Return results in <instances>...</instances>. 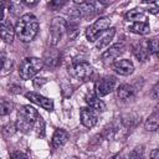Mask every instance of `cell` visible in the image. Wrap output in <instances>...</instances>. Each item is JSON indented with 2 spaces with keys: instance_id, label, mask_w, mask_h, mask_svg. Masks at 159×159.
<instances>
[{
  "instance_id": "1",
  "label": "cell",
  "mask_w": 159,
  "mask_h": 159,
  "mask_svg": "<svg viewBox=\"0 0 159 159\" xmlns=\"http://www.w3.org/2000/svg\"><path fill=\"white\" fill-rule=\"evenodd\" d=\"M39 32V21L35 15L25 14L17 21L15 27V34L22 42H30L35 39Z\"/></svg>"
},
{
  "instance_id": "2",
  "label": "cell",
  "mask_w": 159,
  "mask_h": 159,
  "mask_svg": "<svg viewBox=\"0 0 159 159\" xmlns=\"http://www.w3.org/2000/svg\"><path fill=\"white\" fill-rule=\"evenodd\" d=\"M39 112L31 106H22L17 111V120H16V129L21 130L22 133H27L32 127L36 124L39 119Z\"/></svg>"
},
{
  "instance_id": "3",
  "label": "cell",
  "mask_w": 159,
  "mask_h": 159,
  "mask_svg": "<svg viewBox=\"0 0 159 159\" xmlns=\"http://www.w3.org/2000/svg\"><path fill=\"white\" fill-rule=\"evenodd\" d=\"M43 67L42 60L37 57H26L19 66V75L22 80H31Z\"/></svg>"
},
{
  "instance_id": "4",
  "label": "cell",
  "mask_w": 159,
  "mask_h": 159,
  "mask_svg": "<svg viewBox=\"0 0 159 159\" xmlns=\"http://www.w3.org/2000/svg\"><path fill=\"white\" fill-rule=\"evenodd\" d=\"M109 25H111L109 17H99L91 26L87 27V30H86L87 40L91 41V42L98 40L99 35H102L107 29H109Z\"/></svg>"
},
{
  "instance_id": "5",
  "label": "cell",
  "mask_w": 159,
  "mask_h": 159,
  "mask_svg": "<svg viewBox=\"0 0 159 159\" xmlns=\"http://www.w3.org/2000/svg\"><path fill=\"white\" fill-rule=\"evenodd\" d=\"M117 80L113 76H106L99 78L96 83H94V89H96V96L97 97H103L107 96L108 93H111L114 87H116Z\"/></svg>"
},
{
  "instance_id": "6",
  "label": "cell",
  "mask_w": 159,
  "mask_h": 159,
  "mask_svg": "<svg viewBox=\"0 0 159 159\" xmlns=\"http://www.w3.org/2000/svg\"><path fill=\"white\" fill-rule=\"evenodd\" d=\"M66 32V21L62 17H53L51 21V26H50V35H51V42L53 46H56L58 43V41L61 40L62 35Z\"/></svg>"
},
{
  "instance_id": "7",
  "label": "cell",
  "mask_w": 159,
  "mask_h": 159,
  "mask_svg": "<svg viewBox=\"0 0 159 159\" xmlns=\"http://www.w3.org/2000/svg\"><path fill=\"white\" fill-rule=\"evenodd\" d=\"M25 96H26V98L30 99L32 103H35V104L42 107L43 109L50 111V112L53 111V101H52V99H50V98H47V97H43V96H41L40 93H36V92H27Z\"/></svg>"
},
{
  "instance_id": "8",
  "label": "cell",
  "mask_w": 159,
  "mask_h": 159,
  "mask_svg": "<svg viewBox=\"0 0 159 159\" xmlns=\"http://www.w3.org/2000/svg\"><path fill=\"white\" fill-rule=\"evenodd\" d=\"M72 71L75 73V76L82 81H87L91 75H92V67L89 63L87 62H77L73 65Z\"/></svg>"
},
{
  "instance_id": "9",
  "label": "cell",
  "mask_w": 159,
  "mask_h": 159,
  "mask_svg": "<svg viewBox=\"0 0 159 159\" xmlns=\"http://www.w3.org/2000/svg\"><path fill=\"white\" fill-rule=\"evenodd\" d=\"M98 120L97 113L96 111H93L92 108H82L81 109V123L87 127V128H92L96 125Z\"/></svg>"
},
{
  "instance_id": "10",
  "label": "cell",
  "mask_w": 159,
  "mask_h": 159,
  "mask_svg": "<svg viewBox=\"0 0 159 159\" xmlns=\"http://www.w3.org/2000/svg\"><path fill=\"white\" fill-rule=\"evenodd\" d=\"M15 36V29L10 21H2L0 22V37L6 43H12Z\"/></svg>"
},
{
  "instance_id": "11",
  "label": "cell",
  "mask_w": 159,
  "mask_h": 159,
  "mask_svg": "<svg viewBox=\"0 0 159 159\" xmlns=\"http://www.w3.org/2000/svg\"><path fill=\"white\" fill-rule=\"evenodd\" d=\"M113 70L122 76H128V75L133 73L134 65L130 60H118L113 63Z\"/></svg>"
},
{
  "instance_id": "12",
  "label": "cell",
  "mask_w": 159,
  "mask_h": 159,
  "mask_svg": "<svg viewBox=\"0 0 159 159\" xmlns=\"http://www.w3.org/2000/svg\"><path fill=\"white\" fill-rule=\"evenodd\" d=\"M123 50H124V45L122 42H118L116 45H113L112 47H109L103 55H102V60L104 62H109V61H113L116 60L120 53H123Z\"/></svg>"
},
{
  "instance_id": "13",
  "label": "cell",
  "mask_w": 159,
  "mask_h": 159,
  "mask_svg": "<svg viewBox=\"0 0 159 159\" xmlns=\"http://www.w3.org/2000/svg\"><path fill=\"white\" fill-rule=\"evenodd\" d=\"M68 140V133L65 130V129H56L53 135H52V139H51V145L53 149H57L60 147H62L63 144H66V142Z\"/></svg>"
},
{
  "instance_id": "14",
  "label": "cell",
  "mask_w": 159,
  "mask_h": 159,
  "mask_svg": "<svg viewBox=\"0 0 159 159\" xmlns=\"http://www.w3.org/2000/svg\"><path fill=\"white\" fill-rule=\"evenodd\" d=\"M60 58H61V53L57 50H55V48H50L45 53V57H43L42 62H45V65L47 67L53 68V67H56L60 63Z\"/></svg>"
},
{
  "instance_id": "15",
  "label": "cell",
  "mask_w": 159,
  "mask_h": 159,
  "mask_svg": "<svg viewBox=\"0 0 159 159\" xmlns=\"http://www.w3.org/2000/svg\"><path fill=\"white\" fill-rule=\"evenodd\" d=\"M86 103L89 106V108H92L93 111L97 112H104L106 111V104L102 99H99V97H97L93 93H89L86 96Z\"/></svg>"
},
{
  "instance_id": "16",
  "label": "cell",
  "mask_w": 159,
  "mask_h": 159,
  "mask_svg": "<svg viewBox=\"0 0 159 159\" xmlns=\"http://www.w3.org/2000/svg\"><path fill=\"white\" fill-rule=\"evenodd\" d=\"M114 34H116V29H114V27H109V29H107V30L102 34V36L99 37V40L97 41L96 47H97L98 50H102V48H104L106 46H108L109 42L113 40Z\"/></svg>"
},
{
  "instance_id": "17",
  "label": "cell",
  "mask_w": 159,
  "mask_h": 159,
  "mask_svg": "<svg viewBox=\"0 0 159 159\" xmlns=\"http://www.w3.org/2000/svg\"><path fill=\"white\" fill-rule=\"evenodd\" d=\"M117 96L122 101H129L135 96V89L130 84H122L117 89Z\"/></svg>"
},
{
  "instance_id": "18",
  "label": "cell",
  "mask_w": 159,
  "mask_h": 159,
  "mask_svg": "<svg viewBox=\"0 0 159 159\" xmlns=\"http://www.w3.org/2000/svg\"><path fill=\"white\" fill-rule=\"evenodd\" d=\"M76 5H78V9H80V11H81L82 17H84V19H91V17L94 16L96 9H94V6H93L92 2H87V1H80V2H77V1H76Z\"/></svg>"
},
{
  "instance_id": "19",
  "label": "cell",
  "mask_w": 159,
  "mask_h": 159,
  "mask_svg": "<svg viewBox=\"0 0 159 159\" xmlns=\"http://www.w3.org/2000/svg\"><path fill=\"white\" fill-rule=\"evenodd\" d=\"M133 53L138 58V61H145L148 58V48L144 42H137L133 45Z\"/></svg>"
},
{
  "instance_id": "20",
  "label": "cell",
  "mask_w": 159,
  "mask_h": 159,
  "mask_svg": "<svg viewBox=\"0 0 159 159\" xmlns=\"http://www.w3.org/2000/svg\"><path fill=\"white\" fill-rule=\"evenodd\" d=\"M125 19L128 21H133V22H145L147 16H145V14H144L143 10H140V9H133L129 12H127Z\"/></svg>"
},
{
  "instance_id": "21",
  "label": "cell",
  "mask_w": 159,
  "mask_h": 159,
  "mask_svg": "<svg viewBox=\"0 0 159 159\" xmlns=\"http://www.w3.org/2000/svg\"><path fill=\"white\" fill-rule=\"evenodd\" d=\"M129 31L138 35H147L150 31V26L148 22H133L129 26Z\"/></svg>"
},
{
  "instance_id": "22",
  "label": "cell",
  "mask_w": 159,
  "mask_h": 159,
  "mask_svg": "<svg viewBox=\"0 0 159 159\" xmlns=\"http://www.w3.org/2000/svg\"><path fill=\"white\" fill-rule=\"evenodd\" d=\"M158 124H159V117H158V112H157V111H154V112H153V113L149 116V118L145 120L144 127H145V129H147V130L154 132V130H157V129H158Z\"/></svg>"
},
{
  "instance_id": "23",
  "label": "cell",
  "mask_w": 159,
  "mask_h": 159,
  "mask_svg": "<svg viewBox=\"0 0 159 159\" xmlns=\"http://www.w3.org/2000/svg\"><path fill=\"white\" fill-rule=\"evenodd\" d=\"M78 29H80V26H78V22L77 21H71L70 20V22L66 24V32H67L70 40H73V39L77 37V35L80 32Z\"/></svg>"
},
{
  "instance_id": "24",
  "label": "cell",
  "mask_w": 159,
  "mask_h": 159,
  "mask_svg": "<svg viewBox=\"0 0 159 159\" xmlns=\"http://www.w3.org/2000/svg\"><path fill=\"white\" fill-rule=\"evenodd\" d=\"M14 109V103L9 99L0 98V116H9Z\"/></svg>"
},
{
  "instance_id": "25",
  "label": "cell",
  "mask_w": 159,
  "mask_h": 159,
  "mask_svg": "<svg viewBox=\"0 0 159 159\" xmlns=\"http://www.w3.org/2000/svg\"><path fill=\"white\" fill-rule=\"evenodd\" d=\"M15 130H16V125H15L14 123H7V124H5V125L2 127L1 133H2V137L9 138V137H11V135L15 133Z\"/></svg>"
},
{
  "instance_id": "26",
  "label": "cell",
  "mask_w": 159,
  "mask_h": 159,
  "mask_svg": "<svg viewBox=\"0 0 159 159\" xmlns=\"http://www.w3.org/2000/svg\"><path fill=\"white\" fill-rule=\"evenodd\" d=\"M147 48L149 53H158V39H152L147 42Z\"/></svg>"
},
{
  "instance_id": "27",
  "label": "cell",
  "mask_w": 159,
  "mask_h": 159,
  "mask_svg": "<svg viewBox=\"0 0 159 159\" xmlns=\"http://www.w3.org/2000/svg\"><path fill=\"white\" fill-rule=\"evenodd\" d=\"M142 155H143V148H142V147H138V148L133 149V150L127 155L125 159H140Z\"/></svg>"
},
{
  "instance_id": "28",
  "label": "cell",
  "mask_w": 159,
  "mask_h": 159,
  "mask_svg": "<svg viewBox=\"0 0 159 159\" xmlns=\"http://www.w3.org/2000/svg\"><path fill=\"white\" fill-rule=\"evenodd\" d=\"M66 4V1H50L48 4H47V6L52 10V11H55V10H58V9H61L63 5Z\"/></svg>"
},
{
  "instance_id": "29",
  "label": "cell",
  "mask_w": 159,
  "mask_h": 159,
  "mask_svg": "<svg viewBox=\"0 0 159 159\" xmlns=\"http://www.w3.org/2000/svg\"><path fill=\"white\" fill-rule=\"evenodd\" d=\"M37 135H41V137H43V134H45V123H43V120H42V118L41 117H39V119H37Z\"/></svg>"
},
{
  "instance_id": "30",
  "label": "cell",
  "mask_w": 159,
  "mask_h": 159,
  "mask_svg": "<svg viewBox=\"0 0 159 159\" xmlns=\"http://www.w3.org/2000/svg\"><path fill=\"white\" fill-rule=\"evenodd\" d=\"M10 159H29V157L22 152H12L10 154Z\"/></svg>"
},
{
  "instance_id": "31",
  "label": "cell",
  "mask_w": 159,
  "mask_h": 159,
  "mask_svg": "<svg viewBox=\"0 0 159 159\" xmlns=\"http://www.w3.org/2000/svg\"><path fill=\"white\" fill-rule=\"evenodd\" d=\"M150 159H159V150L158 149H153L150 152Z\"/></svg>"
},
{
  "instance_id": "32",
  "label": "cell",
  "mask_w": 159,
  "mask_h": 159,
  "mask_svg": "<svg viewBox=\"0 0 159 159\" xmlns=\"http://www.w3.org/2000/svg\"><path fill=\"white\" fill-rule=\"evenodd\" d=\"M4 6H5V2L0 1V21H1L2 17H4Z\"/></svg>"
},
{
  "instance_id": "33",
  "label": "cell",
  "mask_w": 159,
  "mask_h": 159,
  "mask_svg": "<svg viewBox=\"0 0 159 159\" xmlns=\"http://www.w3.org/2000/svg\"><path fill=\"white\" fill-rule=\"evenodd\" d=\"M24 4L27 6H35L37 4V1H24Z\"/></svg>"
},
{
  "instance_id": "34",
  "label": "cell",
  "mask_w": 159,
  "mask_h": 159,
  "mask_svg": "<svg viewBox=\"0 0 159 159\" xmlns=\"http://www.w3.org/2000/svg\"><path fill=\"white\" fill-rule=\"evenodd\" d=\"M157 92H158V84H155V87L153 88V97L157 99L158 98V94H157Z\"/></svg>"
},
{
  "instance_id": "35",
  "label": "cell",
  "mask_w": 159,
  "mask_h": 159,
  "mask_svg": "<svg viewBox=\"0 0 159 159\" xmlns=\"http://www.w3.org/2000/svg\"><path fill=\"white\" fill-rule=\"evenodd\" d=\"M109 159H122V157H120V154H116V155H113V157H111Z\"/></svg>"
},
{
  "instance_id": "36",
  "label": "cell",
  "mask_w": 159,
  "mask_h": 159,
  "mask_svg": "<svg viewBox=\"0 0 159 159\" xmlns=\"http://www.w3.org/2000/svg\"><path fill=\"white\" fill-rule=\"evenodd\" d=\"M88 159H99V158H97V157H91V158H88Z\"/></svg>"
},
{
  "instance_id": "37",
  "label": "cell",
  "mask_w": 159,
  "mask_h": 159,
  "mask_svg": "<svg viewBox=\"0 0 159 159\" xmlns=\"http://www.w3.org/2000/svg\"><path fill=\"white\" fill-rule=\"evenodd\" d=\"M71 159H77V158H71Z\"/></svg>"
},
{
  "instance_id": "38",
  "label": "cell",
  "mask_w": 159,
  "mask_h": 159,
  "mask_svg": "<svg viewBox=\"0 0 159 159\" xmlns=\"http://www.w3.org/2000/svg\"><path fill=\"white\" fill-rule=\"evenodd\" d=\"M0 159H1V158H0Z\"/></svg>"
}]
</instances>
